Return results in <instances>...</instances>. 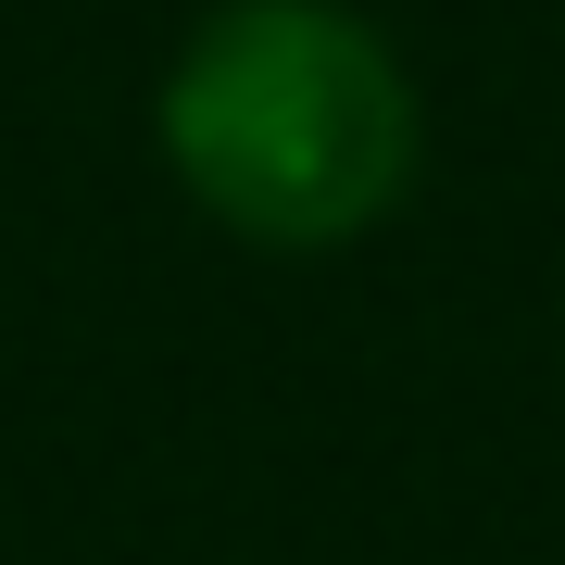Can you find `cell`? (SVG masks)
<instances>
[{"mask_svg":"<svg viewBox=\"0 0 565 565\" xmlns=\"http://www.w3.org/2000/svg\"><path fill=\"white\" fill-rule=\"evenodd\" d=\"M151 126L177 189L252 252H352L427 163V102L352 0H214Z\"/></svg>","mask_w":565,"mask_h":565,"instance_id":"cell-1","label":"cell"}]
</instances>
